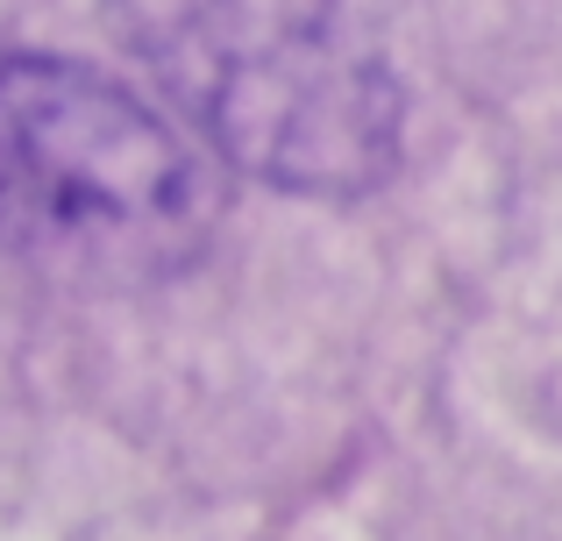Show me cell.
<instances>
[{"mask_svg": "<svg viewBox=\"0 0 562 541\" xmlns=\"http://www.w3.org/2000/svg\"><path fill=\"white\" fill-rule=\"evenodd\" d=\"M206 222L214 179L157 108L65 57H0V243L186 257Z\"/></svg>", "mask_w": 562, "mask_h": 541, "instance_id": "cell-2", "label": "cell"}, {"mask_svg": "<svg viewBox=\"0 0 562 541\" xmlns=\"http://www.w3.org/2000/svg\"><path fill=\"white\" fill-rule=\"evenodd\" d=\"M179 114L249 179L357 200L398 165V86L342 0H114Z\"/></svg>", "mask_w": 562, "mask_h": 541, "instance_id": "cell-1", "label": "cell"}]
</instances>
